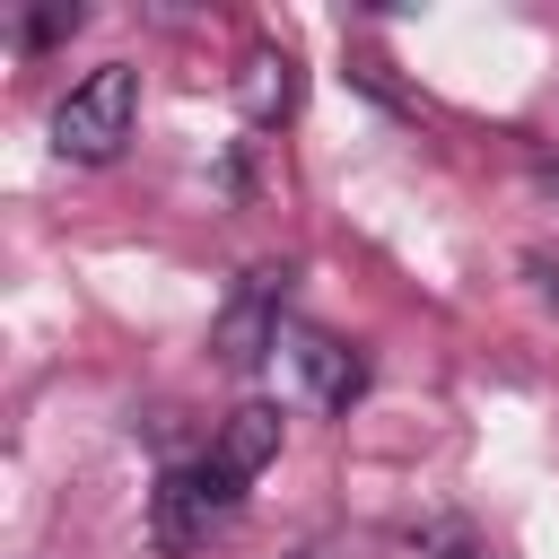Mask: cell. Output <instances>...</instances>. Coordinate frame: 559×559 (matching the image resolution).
<instances>
[{"label":"cell","instance_id":"4","mask_svg":"<svg viewBox=\"0 0 559 559\" xmlns=\"http://www.w3.org/2000/svg\"><path fill=\"white\" fill-rule=\"evenodd\" d=\"M280 323H288V271H253L245 297L218 314V358L227 367H262L271 341H280Z\"/></svg>","mask_w":559,"mask_h":559},{"label":"cell","instance_id":"1","mask_svg":"<svg viewBox=\"0 0 559 559\" xmlns=\"http://www.w3.org/2000/svg\"><path fill=\"white\" fill-rule=\"evenodd\" d=\"M131 122H140V70L131 61H96L52 105V157L61 166H105V157H122Z\"/></svg>","mask_w":559,"mask_h":559},{"label":"cell","instance_id":"3","mask_svg":"<svg viewBox=\"0 0 559 559\" xmlns=\"http://www.w3.org/2000/svg\"><path fill=\"white\" fill-rule=\"evenodd\" d=\"M236 498H245V480H227L218 463H175V472L157 480V498H148L157 550H166V559H192V550L236 515Z\"/></svg>","mask_w":559,"mask_h":559},{"label":"cell","instance_id":"7","mask_svg":"<svg viewBox=\"0 0 559 559\" xmlns=\"http://www.w3.org/2000/svg\"><path fill=\"white\" fill-rule=\"evenodd\" d=\"M70 26H79V9H35V17L17 26V44H26V52H44V44H52V35H70Z\"/></svg>","mask_w":559,"mask_h":559},{"label":"cell","instance_id":"6","mask_svg":"<svg viewBox=\"0 0 559 559\" xmlns=\"http://www.w3.org/2000/svg\"><path fill=\"white\" fill-rule=\"evenodd\" d=\"M297 61L288 52H271V44H253L245 52V79H236V96H245V114L253 122H271V114H288V96H297V79H288Z\"/></svg>","mask_w":559,"mask_h":559},{"label":"cell","instance_id":"2","mask_svg":"<svg viewBox=\"0 0 559 559\" xmlns=\"http://www.w3.org/2000/svg\"><path fill=\"white\" fill-rule=\"evenodd\" d=\"M271 384H280V411H349L358 393H367V358L349 349V341H332V332H314V323H280V341H271Z\"/></svg>","mask_w":559,"mask_h":559},{"label":"cell","instance_id":"5","mask_svg":"<svg viewBox=\"0 0 559 559\" xmlns=\"http://www.w3.org/2000/svg\"><path fill=\"white\" fill-rule=\"evenodd\" d=\"M271 454H280V402H236V411L218 419V445H210V463H218L227 480H253Z\"/></svg>","mask_w":559,"mask_h":559}]
</instances>
